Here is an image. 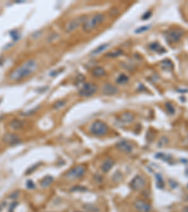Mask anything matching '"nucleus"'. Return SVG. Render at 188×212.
Segmentation results:
<instances>
[{"mask_svg":"<svg viewBox=\"0 0 188 212\" xmlns=\"http://www.w3.org/2000/svg\"><path fill=\"white\" fill-rule=\"evenodd\" d=\"M19 195H20V192H19L18 190H16V191L12 192V193L10 195V198H11V199H16L17 197H19Z\"/></svg>","mask_w":188,"mask_h":212,"instance_id":"28","label":"nucleus"},{"mask_svg":"<svg viewBox=\"0 0 188 212\" xmlns=\"http://www.w3.org/2000/svg\"><path fill=\"white\" fill-rule=\"evenodd\" d=\"M10 126L13 130H19V129H22L24 127V123H23V121H21V120L14 119L10 122Z\"/></svg>","mask_w":188,"mask_h":212,"instance_id":"15","label":"nucleus"},{"mask_svg":"<svg viewBox=\"0 0 188 212\" xmlns=\"http://www.w3.org/2000/svg\"><path fill=\"white\" fill-rule=\"evenodd\" d=\"M166 110H167V111H168L169 114H174L175 113V109L173 108V106H172L171 104L166 103Z\"/></svg>","mask_w":188,"mask_h":212,"instance_id":"24","label":"nucleus"},{"mask_svg":"<svg viewBox=\"0 0 188 212\" xmlns=\"http://www.w3.org/2000/svg\"><path fill=\"white\" fill-rule=\"evenodd\" d=\"M150 48L155 52H165V49H163V47L161 46V45L158 43V42H153V43H151L150 44Z\"/></svg>","mask_w":188,"mask_h":212,"instance_id":"22","label":"nucleus"},{"mask_svg":"<svg viewBox=\"0 0 188 212\" xmlns=\"http://www.w3.org/2000/svg\"><path fill=\"white\" fill-rule=\"evenodd\" d=\"M3 142L10 144V145H14V144H17L20 142V139L17 135H15L13 133H7L4 136Z\"/></svg>","mask_w":188,"mask_h":212,"instance_id":"12","label":"nucleus"},{"mask_svg":"<svg viewBox=\"0 0 188 212\" xmlns=\"http://www.w3.org/2000/svg\"><path fill=\"white\" fill-rule=\"evenodd\" d=\"M104 19H105V16L103 13L94 14V15H92V16L87 18V20L85 21V23L83 25V29L85 30V31H90V30L96 28L101 24H103Z\"/></svg>","mask_w":188,"mask_h":212,"instance_id":"2","label":"nucleus"},{"mask_svg":"<svg viewBox=\"0 0 188 212\" xmlns=\"http://www.w3.org/2000/svg\"><path fill=\"white\" fill-rule=\"evenodd\" d=\"M72 191H87L88 189L85 188V187H82V186H76V187H73L71 189Z\"/></svg>","mask_w":188,"mask_h":212,"instance_id":"25","label":"nucleus"},{"mask_svg":"<svg viewBox=\"0 0 188 212\" xmlns=\"http://www.w3.org/2000/svg\"><path fill=\"white\" fill-rule=\"evenodd\" d=\"M86 167L83 165H77L75 166V167L70 169L66 174H65V177L67 179H71V180H73V179H78V178H81L85 175L86 174Z\"/></svg>","mask_w":188,"mask_h":212,"instance_id":"4","label":"nucleus"},{"mask_svg":"<svg viewBox=\"0 0 188 212\" xmlns=\"http://www.w3.org/2000/svg\"><path fill=\"white\" fill-rule=\"evenodd\" d=\"M37 68L38 62L36 60L33 58L28 59L17 68H15L10 74L9 78L11 81H20L22 79H25V78H28L30 74H32L37 70Z\"/></svg>","mask_w":188,"mask_h":212,"instance_id":"1","label":"nucleus"},{"mask_svg":"<svg viewBox=\"0 0 188 212\" xmlns=\"http://www.w3.org/2000/svg\"><path fill=\"white\" fill-rule=\"evenodd\" d=\"M150 28V26H142V27H139L135 30V33H142L144 31H147V30Z\"/></svg>","mask_w":188,"mask_h":212,"instance_id":"27","label":"nucleus"},{"mask_svg":"<svg viewBox=\"0 0 188 212\" xmlns=\"http://www.w3.org/2000/svg\"><path fill=\"white\" fill-rule=\"evenodd\" d=\"M134 207L137 212H151V206L148 202L141 199L134 202Z\"/></svg>","mask_w":188,"mask_h":212,"instance_id":"10","label":"nucleus"},{"mask_svg":"<svg viewBox=\"0 0 188 212\" xmlns=\"http://www.w3.org/2000/svg\"><path fill=\"white\" fill-rule=\"evenodd\" d=\"M182 212H188V206H186L182 208Z\"/></svg>","mask_w":188,"mask_h":212,"instance_id":"31","label":"nucleus"},{"mask_svg":"<svg viewBox=\"0 0 188 212\" xmlns=\"http://www.w3.org/2000/svg\"><path fill=\"white\" fill-rule=\"evenodd\" d=\"M97 92V86L93 83H86L79 90V95L83 97H89Z\"/></svg>","mask_w":188,"mask_h":212,"instance_id":"7","label":"nucleus"},{"mask_svg":"<svg viewBox=\"0 0 188 212\" xmlns=\"http://www.w3.org/2000/svg\"><path fill=\"white\" fill-rule=\"evenodd\" d=\"M66 103H67V101H66V100H63V99L57 100V102L54 103V105H53V109H54V110H60V109H62L63 107H65Z\"/></svg>","mask_w":188,"mask_h":212,"instance_id":"21","label":"nucleus"},{"mask_svg":"<svg viewBox=\"0 0 188 212\" xmlns=\"http://www.w3.org/2000/svg\"><path fill=\"white\" fill-rule=\"evenodd\" d=\"M53 182H54V178H53V176H51V175H46V176H44V177L41 179V185L42 188H47V187H49Z\"/></svg>","mask_w":188,"mask_h":212,"instance_id":"16","label":"nucleus"},{"mask_svg":"<svg viewBox=\"0 0 188 212\" xmlns=\"http://www.w3.org/2000/svg\"><path fill=\"white\" fill-rule=\"evenodd\" d=\"M108 46H109V43H104V44L100 45V46H98V47H96L95 49H94V50L91 52V55H93V56L99 55V54H101L102 52H104Z\"/></svg>","mask_w":188,"mask_h":212,"instance_id":"19","label":"nucleus"},{"mask_svg":"<svg viewBox=\"0 0 188 212\" xmlns=\"http://www.w3.org/2000/svg\"><path fill=\"white\" fill-rule=\"evenodd\" d=\"M83 208H84L87 212H100V207L97 206L96 205H93V204H86V205H83Z\"/></svg>","mask_w":188,"mask_h":212,"instance_id":"17","label":"nucleus"},{"mask_svg":"<svg viewBox=\"0 0 188 212\" xmlns=\"http://www.w3.org/2000/svg\"><path fill=\"white\" fill-rule=\"evenodd\" d=\"M86 20H87V16L83 15V16L76 17V18L72 19V20H71V21L67 22L66 25H65V26H64L65 31H66L67 33H72V32H73L74 30H76L80 26H83Z\"/></svg>","mask_w":188,"mask_h":212,"instance_id":"5","label":"nucleus"},{"mask_svg":"<svg viewBox=\"0 0 188 212\" xmlns=\"http://www.w3.org/2000/svg\"><path fill=\"white\" fill-rule=\"evenodd\" d=\"M150 15H151V10H150V11H148V13H146V14H144V15H143L142 19H143V20L149 19V18H150Z\"/></svg>","mask_w":188,"mask_h":212,"instance_id":"30","label":"nucleus"},{"mask_svg":"<svg viewBox=\"0 0 188 212\" xmlns=\"http://www.w3.org/2000/svg\"><path fill=\"white\" fill-rule=\"evenodd\" d=\"M146 185V180L142 175H135L130 183V187L133 190L137 191L140 190L144 188V186Z\"/></svg>","mask_w":188,"mask_h":212,"instance_id":"8","label":"nucleus"},{"mask_svg":"<svg viewBox=\"0 0 188 212\" xmlns=\"http://www.w3.org/2000/svg\"><path fill=\"white\" fill-rule=\"evenodd\" d=\"M115 165V160L112 159V158H107L105 159L102 165H101V170L104 172V173H108L109 171H111V169L114 167Z\"/></svg>","mask_w":188,"mask_h":212,"instance_id":"14","label":"nucleus"},{"mask_svg":"<svg viewBox=\"0 0 188 212\" xmlns=\"http://www.w3.org/2000/svg\"><path fill=\"white\" fill-rule=\"evenodd\" d=\"M183 35V30L182 29H172L166 33V39L168 42L174 43L181 40Z\"/></svg>","mask_w":188,"mask_h":212,"instance_id":"6","label":"nucleus"},{"mask_svg":"<svg viewBox=\"0 0 188 212\" xmlns=\"http://www.w3.org/2000/svg\"><path fill=\"white\" fill-rule=\"evenodd\" d=\"M161 65H162L163 69H165V70H170V69L173 68V64H172V62H170V60H168V59L163 60Z\"/></svg>","mask_w":188,"mask_h":212,"instance_id":"23","label":"nucleus"},{"mask_svg":"<svg viewBox=\"0 0 188 212\" xmlns=\"http://www.w3.org/2000/svg\"><path fill=\"white\" fill-rule=\"evenodd\" d=\"M92 74L95 78H101L105 74V70L103 67H95L92 71Z\"/></svg>","mask_w":188,"mask_h":212,"instance_id":"18","label":"nucleus"},{"mask_svg":"<svg viewBox=\"0 0 188 212\" xmlns=\"http://www.w3.org/2000/svg\"><path fill=\"white\" fill-rule=\"evenodd\" d=\"M135 120V115L132 112H124L122 114H120L118 119H117V123L119 125L121 126H126V125H130L134 122Z\"/></svg>","mask_w":188,"mask_h":212,"instance_id":"9","label":"nucleus"},{"mask_svg":"<svg viewBox=\"0 0 188 212\" xmlns=\"http://www.w3.org/2000/svg\"><path fill=\"white\" fill-rule=\"evenodd\" d=\"M26 187L28 189H34L35 188V184L31 180H29V181H27V182H26Z\"/></svg>","mask_w":188,"mask_h":212,"instance_id":"29","label":"nucleus"},{"mask_svg":"<svg viewBox=\"0 0 188 212\" xmlns=\"http://www.w3.org/2000/svg\"><path fill=\"white\" fill-rule=\"evenodd\" d=\"M116 147L117 149H119V151L123 153H126V154H131L133 151H134V146L133 144L128 142V141H120L119 142L116 143Z\"/></svg>","mask_w":188,"mask_h":212,"instance_id":"11","label":"nucleus"},{"mask_svg":"<svg viewBox=\"0 0 188 212\" xmlns=\"http://www.w3.org/2000/svg\"><path fill=\"white\" fill-rule=\"evenodd\" d=\"M122 53H123V52H122L121 50H117V51H113V52H111V53H109L107 56H108V57H110V58H115V57H119V56H120Z\"/></svg>","mask_w":188,"mask_h":212,"instance_id":"26","label":"nucleus"},{"mask_svg":"<svg viewBox=\"0 0 188 212\" xmlns=\"http://www.w3.org/2000/svg\"><path fill=\"white\" fill-rule=\"evenodd\" d=\"M0 119H1V118H0Z\"/></svg>","mask_w":188,"mask_h":212,"instance_id":"32","label":"nucleus"},{"mask_svg":"<svg viewBox=\"0 0 188 212\" xmlns=\"http://www.w3.org/2000/svg\"><path fill=\"white\" fill-rule=\"evenodd\" d=\"M109 130L108 126L103 122V121H95V122H93L90 126H89V132L90 134L94 135V136H97V137H103L104 136Z\"/></svg>","mask_w":188,"mask_h":212,"instance_id":"3","label":"nucleus"},{"mask_svg":"<svg viewBox=\"0 0 188 212\" xmlns=\"http://www.w3.org/2000/svg\"><path fill=\"white\" fill-rule=\"evenodd\" d=\"M119 90L116 86L112 85V84H105L103 88V94L105 95H114L116 94H118Z\"/></svg>","mask_w":188,"mask_h":212,"instance_id":"13","label":"nucleus"},{"mask_svg":"<svg viewBox=\"0 0 188 212\" xmlns=\"http://www.w3.org/2000/svg\"><path fill=\"white\" fill-rule=\"evenodd\" d=\"M128 81H129V78L127 77L126 74H119V77L117 78V79H116V82H117L118 84H119V85L126 84Z\"/></svg>","mask_w":188,"mask_h":212,"instance_id":"20","label":"nucleus"}]
</instances>
